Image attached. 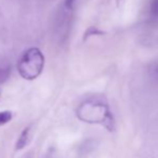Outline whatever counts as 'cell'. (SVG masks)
I'll list each match as a JSON object with an SVG mask.
<instances>
[{
	"label": "cell",
	"instance_id": "cell-7",
	"mask_svg": "<svg viewBox=\"0 0 158 158\" xmlns=\"http://www.w3.org/2000/svg\"><path fill=\"white\" fill-rule=\"evenodd\" d=\"M75 3H77V0H64V10L72 11L75 6Z\"/></svg>",
	"mask_w": 158,
	"mask_h": 158
},
{
	"label": "cell",
	"instance_id": "cell-5",
	"mask_svg": "<svg viewBox=\"0 0 158 158\" xmlns=\"http://www.w3.org/2000/svg\"><path fill=\"white\" fill-rule=\"evenodd\" d=\"M12 119V113L10 111H3V112H0V126L6 125V123Z\"/></svg>",
	"mask_w": 158,
	"mask_h": 158
},
{
	"label": "cell",
	"instance_id": "cell-9",
	"mask_svg": "<svg viewBox=\"0 0 158 158\" xmlns=\"http://www.w3.org/2000/svg\"><path fill=\"white\" fill-rule=\"evenodd\" d=\"M154 71H155V74H156V75H157V77H158V64H157V66H156V67H155Z\"/></svg>",
	"mask_w": 158,
	"mask_h": 158
},
{
	"label": "cell",
	"instance_id": "cell-6",
	"mask_svg": "<svg viewBox=\"0 0 158 158\" xmlns=\"http://www.w3.org/2000/svg\"><path fill=\"white\" fill-rule=\"evenodd\" d=\"M11 73V68L6 67V68H0V82H4Z\"/></svg>",
	"mask_w": 158,
	"mask_h": 158
},
{
	"label": "cell",
	"instance_id": "cell-3",
	"mask_svg": "<svg viewBox=\"0 0 158 158\" xmlns=\"http://www.w3.org/2000/svg\"><path fill=\"white\" fill-rule=\"evenodd\" d=\"M30 140V127H27L23 130L21 133L19 140L16 142V150H23L26 145L28 144Z\"/></svg>",
	"mask_w": 158,
	"mask_h": 158
},
{
	"label": "cell",
	"instance_id": "cell-1",
	"mask_svg": "<svg viewBox=\"0 0 158 158\" xmlns=\"http://www.w3.org/2000/svg\"><path fill=\"white\" fill-rule=\"evenodd\" d=\"M77 116L82 122L88 124H100L109 130H112L114 126L113 116L108 106L101 102L85 101L77 110Z\"/></svg>",
	"mask_w": 158,
	"mask_h": 158
},
{
	"label": "cell",
	"instance_id": "cell-2",
	"mask_svg": "<svg viewBox=\"0 0 158 158\" xmlns=\"http://www.w3.org/2000/svg\"><path fill=\"white\" fill-rule=\"evenodd\" d=\"M44 55L38 48H30L24 52L17 64V70L21 77L28 81L37 79L44 67Z\"/></svg>",
	"mask_w": 158,
	"mask_h": 158
},
{
	"label": "cell",
	"instance_id": "cell-4",
	"mask_svg": "<svg viewBox=\"0 0 158 158\" xmlns=\"http://www.w3.org/2000/svg\"><path fill=\"white\" fill-rule=\"evenodd\" d=\"M150 15L154 19H158V0H151L150 2Z\"/></svg>",
	"mask_w": 158,
	"mask_h": 158
},
{
	"label": "cell",
	"instance_id": "cell-8",
	"mask_svg": "<svg viewBox=\"0 0 158 158\" xmlns=\"http://www.w3.org/2000/svg\"><path fill=\"white\" fill-rule=\"evenodd\" d=\"M99 35V33H101V31H99V30H97L96 29L95 27H90L89 29L86 31V33H85V37H84V39H86V38H88L89 35Z\"/></svg>",
	"mask_w": 158,
	"mask_h": 158
}]
</instances>
